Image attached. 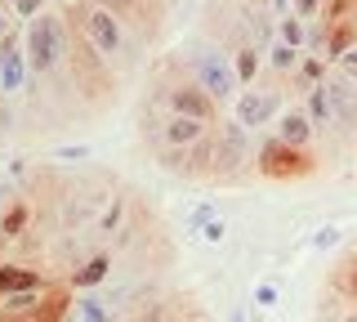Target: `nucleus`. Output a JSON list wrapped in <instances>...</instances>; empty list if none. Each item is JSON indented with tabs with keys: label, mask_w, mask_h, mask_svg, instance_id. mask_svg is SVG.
Here are the masks:
<instances>
[{
	"label": "nucleus",
	"mask_w": 357,
	"mask_h": 322,
	"mask_svg": "<svg viewBox=\"0 0 357 322\" xmlns=\"http://www.w3.org/2000/svg\"><path fill=\"white\" fill-rule=\"evenodd\" d=\"M331 291L344 300V305H353V314H357V251H349L340 264L331 269Z\"/></svg>",
	"instance_id": "20"
},
{
	"label": "nucleus",
	"mask_w": 357,
	"mask_h": 322,
	"mask_svg": "<svg viewBox=\"0 0 357 322\" xmlns=\"http://www.w3.org/2000/svg\"><path fill=\"white\" fill-rule=\"evenodd\" d=\"M45 9V0H14V14L22 18V23H27V18H36Z\"/></svg>",
	"instance_id": "31"
},
{
	"label": "nucleus",
	"mask_w": 357,
	"mask_h": 322,
	"mask_svg": "<svg viewBox=\"0 0 357 322\" xmlns=\"http://www.w3.org/2000/svg\"><path fill=\"white\" fill-rule=\"evenodd\" d=\"M286 108V94H282V81H255V85H241L237 90V98H232V117L241 121L245 130H273V121H277V112Z\"/></svg>",
	"instance_id": "7"
},
{
	"label": "nucleus",
	"mask_w": 357,
	"mask_h": 322,
	"mask_svg": "<svg viewBox=\"0 0 357 322\" xmlns=\"http://www.w3.org/2000/svg\"><path fill=\"white\" fill-rule=\"evenodd\" d=\"M299 103H304V112L312 121V130H317V139H335L340 135V126H335V108H331V90H326V81L321 85H312V90L299 94Z\"/></svg>",
	"instance_id": "14"
},
{
	"label": "nucleus",
	"mask_w": 357,
	"mask_h": 322,
	"mask_svg": "<svg viewBox=\"0 0 357 322\" xmlns=\"http://www.w3.org/2000/svg\"><path fill=\"white\" fill-rule=\"evenodd\" d=\"M126 215H130V197H112L107 210L98 215V233H103V237H116L121 224H126Z\"/></svg>",
	"instance_id": "24"
},
{
	"label": "nucleus",
	"mask_w": 357,
	"mask_h": 322,
	"mask_svg": "<svg viewBox=\"0 0 357 322\" xmlns=\"http://www.w3.org/2000/svg\"><path fill=\"white\" fill-rule=\"evenodd\" d=\"M31 286H45V273L27 269V264H0V300L18 295V291H31Z\"/></svg>",
	"instance_id": "21"
},
{
	"label": "nucleus",
	"mask_w": 357,
	"mask_h": 322,
	"mask_svg": "<svg viewBox=\"0 0 357 322\" xmlns=\"http://www.w3.org/2000/svg\"><path fill=\"white\" fill-rule=\"evenodd\" d=\"M67 14L81 23V31L89 36V45L103 54L107 63H126L130 50H134V36H130V23L121 14H112L103 0H76Z\"/></svg>",
	"instance_id": "2"
},
{
	"label": "nucleus",
	"mask_w": 357,
	"mask_h": 322,
	"mask_svg": "<svg viewBox=\"0 0 357 322\" xmlns=\"http://www.w3.org/2000/svg\"><path fill=\"white\" fill-rule=\"evenodd\" d=\"M215 121H197V117H183V112H165L156 121V148H178V143H197L201 135H210Z\"/></svg>",
	"instance_id": "11"
},
{
	"label": "nucleus",
	"mask_w": 357,
	"mask_h": 322,
	"mask_svg": "<svg viewBox=\"0 0 357 322\" xmlns=\"http://www.w3.org/2000/svg\"><path fill=\"white\" fill-rule=\"evenodd\" d=\"M299 59H304V50H299V45H290V41L273 36V41L264 45V76H268V81H282V85H286V76L295 72Z\"/></svg>",
	"instance_id": "15"
},
{
	"label": "nucleus",
	"mask_w": 357,
	"mask_h": 322,
	"mask_svg": "<svg viewBox=\"0 0 357 322\" xmlns=\"http://www.w3.org/2000/svg\"><path fill=\"white\" fill-rule=\"evenodd\" d=\"M277 36L304 50V45H308V18H299L295 9H286V14H277Z\"/></svg>",
	"instance_id": "23"
},
{
	"label": "nucleus",
	"mask_w": 357,
	"mask_h": 322,
	"mask_svg": "<svg viewBox=\"0 0 357 322\" xmlns=\"http://www.w3.org/2000/svg\"><path fill=\"white\" fill-rule=\"evenodd\" d=\"M107 273H112V255H89V260H81L72 269L67 286H72V291H98V286L107 282Z\"/></svg>",
	"instance_id": "18"
},
{
	"label": "nucleus",
	"mask_w": 357,
	"mask_h": 322,
	"mask_svg": "<svg viewBox=\"0 0 357 322\" xmlns=\"http://www.w3.org/2000/svg\"><path fill=\"white\" fill-rule=\"evenodd\" d=\"M67 63H72V81L81 85L85 94H112V68L107 59L89 45V36L81 31L72 14H67Z\"/></svg>",
	"instance_id": "5"
},
{
	"label": "nucleus",
	"mask_w": 357,
	"mask_h": 322,
	"mask_svg": "<svg viewBox=\"0 0 357 322\" xmlns=\"http://www.w3.org/2000/svg\"><path fill=\"white\" fill-rule=\"evenodd\" d=\"M340 242H344V228H340V224H321V228L308 237V247H312V251H331V247H340Z\"/></svg>",
	"instance_id": "26"
},
{
	"label": "nucleus",
	"mask_w": 357,
	"mask_h": 322,
	"mask_svg": "<svg viewBox=\"0 0 357 322\" xmlns=\"http://www.w3.org/2000/svg\"><path fill=\"white\" fill-rule=\"evenodd\" d=\"M67 318H76V322H107V318H116V309H112V300L94 295V291H72Z\"/></svg>",
	"instance_id": "19"
},
{
	"label": "nucleus",
	"mask_w": 357,
	"mask_h": 322,
	"mask_svg": "<svg viewBox=\"0 0 357 322\" xmlns=\"http://www.w3.org/2000/svg\"><path fill=\"white\" fill-rule=\"evenodd\" d=\"M228 54H232V68H237L241 85L264 81V45H255V41H245V36H232Z\"/></svg>",
	"instance_id": "16"
},
{
	"label": "nucleus",
	"mask_w": 357,
	"mask_h": 322,
	"mask_svg": "<svg viewBox=\"0 0 357 322\" xmlns=\"http://www.w3.org/2000/svg\"><path fill=\"white\" fill-rule=\"evenodd\" d=\"M22 54H27L31 81H45L67 63V14L45 5L36 18L22 23Z\"/></svg>",
	"instance_id": "1"
},
{
	"label": "nucleus",
	"mask_w": 357,
	"mask_h": 322,
	"mask_svg": "<svg viewBox=\"0 0 357 322\" xmlns=\"http://www.w3.org/2000/svg\"><path fill=\"white\" fill-rule=\"evenodd\" d=\"M321 170V157L312 148H295V143L268 135L259 139V148H255V175H264V180L273 184H295V180H308V175Z\"/></svg>",
	"instance_id": "3"
},
{
	"label": "nucleus",
	"mask_w": 357,
	"mask_h": 322,
	"mask_svg": "<svg viewBox=\"0 0 357 322\" xmlns=\"http://www.w3.org/2000/svg\"><path fill=\"white\" fill-rule=\"evenodd\" d=\"M9 31H14V23H9V14H5V9H0V41H5Z\"/></svg>",
	"instance_id": "32"
},
{
	"label": "nucleus",
	"mask_w": 357,
	"mask_h": 322,
	"mask_svg": "<svg viewBox=\"0 0 357 322\" xmlns=\"http://www.w3.org/2000/svg\"><path fill=\"white\" fill-rule=\"evenodd\" d=\"M27 224H31V206L22 197L5 202V210H0V242H18L27 233Z\"/></svg>",
	"instance_id": "22"
},
{
	"label": "nucleus",
	"mask_w": 357,
	"mask_h": 322,
	"mask_svg": "<svg viewBox=\"0 0 357 322\" xmlns=\"http://www.w3.org/2000/svg\"><path fill=\"white\" fill-rule=\"evenodd\" d=\"M250 139H255V130H245L237 117L215 121V166H210V180L215 184H241L255 170Z\"/></svg>",
	"instance_id": "4"
},
{
	"label": "nucleus",
	"mask_w": 357,
	"mask_h": 322,
	"mask_svg": "<svg viewBox=\"0 0 357 322\" xmlns=\"http://www.w3.org/2000/svg\"><path fill=\"white\" fill-rule=\"evenodd\" d=\"M326 76H331V63L321 59V54L304 50V59L295 63V72L286 76V85H290V90H295V94H304V90H312V85H321V81H326Z\"/></svg>",
	"instance_id": "17"
},
{
	"label": "nucleus",
	"mask_w": 357,
	"mask_h": 322,
	"mask_svg": "<svg viewBox=\"0 0 357 322\" xmlns=\"http://www.w3.org/2000/svg\"><path fill=\"white\" fill-rule=\"evenodd\" d=\"M50 157H59V161H85V157H94V148L89 143H63V148H54Z\"/></svg>",
	"instance_id": "28"
},
{
	"label": "nucleus",
	"mask_w": 357,
	"mask_h": 322,
	"mask_svg": "<svg viewBox=\"0 0 357 322\" xmlns=\"http://www.w3.org/2000/svg\"><path fill=\"white\" fill-rule=\"evenodd\" d=\"M250 300H255L259 309H273V305H282V291H277L273 282H259V286L250 291Z\"/></svg>",
	"instance_id": "29"
},
{
	"label": "nucleus",
	"mask_w": 357,
	"mask_h": 322,
	"mask_svg": "<svg viewBox=\"0 0 357 322\" xmlns=\"http://www.w3.org/2000/svg\"><path fill=\"white\" fill-rule=\"evenodd\" d=\"M188 76H192L197 85H206L219 103H232L237 90H241L237 68H232V54L219 50V45H201V41L192 45V54H188Z\"/></svg>",
	"instance_id": "6"
},
{
	"label": "nucleus",
	"mask_w": 357,
	"mask_h": 322,
	"mask_svg": "<svg viewBox=\"0 0 357 322\" xmlns=\"http://www.w3.org/2000/svg\"><path fill=\"white\" fill-rule=\"evenodd\" d=\"M161 103H165V112H183V117H197V121H219V108H223L206 85L192 81V76L165 81L161 85Z\"/></svg>",
	"instance_id": "8"
},
{
	"label": "nucleus",
	"mask_w": 357,
	"mask_h": 322,
	"mask_svg": "<svg viewBox=\"0 0 357 322\" xmlns=\"http://www.w3.org/2000/svg\"><path fill=\"white\" fill-rule=\"evenodd\" d=\"M192 242H201V247H223L228 242V219H219V215H210L206 224H197L192 233H188Z\"/></svg>",
	"instance_id": "25"
},
{
	"label": "nucleus",
	"mask_w": 357,
	"mask_h": 322,
	"mask_svg": "<svg viewBox=\"0 0 357 322\" xmlns=\"http://www.w3.org/2000/svg\"><path fill=\"white\" fill-rule=\"evenodd\" d=\"M326 90H331V108H335V126H340V139H344V143H353V139H357V81H353V76H344L340 68H331Z\"/></svg>",
	"instance_id": "9"
},
{
	"label": "nucleus",
	"mask_w": 357,
	"mask_h": 322,
	"mask_svg": "<svg viewBox=\"0 0 357 322\" xmlns=\"http://www.w3.org/2000/svg\"><path fill=\"white\" fill-rule=\"evenodd\" d=\"M210 215H219V210H215V202H197V206H192V210L183 215V233H192L197 224H206Z\"/></svg>",
	"instance_id": "27"
},
{
	"label": "nucleus",
	"mask_w": 357,
	"mask_h": 322,
	"mask_svg": "<svg viewBox=\"0 0 357 322\" xmlns=\"http://www.w3.org/2000/svg\"><path fill=\"white\" fill-rule=\"evenodd\" d=\"M27 81H31V68H27V54H22V36L9 31V36L0 41V94L18 98L27 90Z\"/></svg>",
	"instance_id": "10"
},
{
	"label": "nucleus",
	"mask_w": 357,
	"mask_h": 322,
	"mask_svg": "<svg viewBox=\"0 0 357 322\" xmlns=\"http://www.w3.org/2000/svg\"><path fill=\"white\" fill-rule=\"evenodd\" d=\"M112 14H121L139 36H156L161 31V5L156 0H103Z\"/></svg>",
	"instance_id": "13"
},
{
	"label": "nucleus",
	"mask_w": 357,
	"mask_h": 322,
	"mask_svg": "<svg viewBox=\"0 0 357 322\" xmlns=\"http://www.w3.org/2000/svg\"><path fill=\"white\" fill-rule=\"evenodd\" d=\"M273 135L295 143V148H312V143H317V130H312L304 103H286L282 112H277V121H273Z\"/></svg>",
	"instance_id": "12"
},
{
	"label": "nucleus",
	"mask_w": 357,
	"mask_h": 322,
	"mask_svg": "<svg viewBox=\"0 0 357 322\" xmlns=\"http://www.w3.org/2000/svg\"><path fill=\"white\" fill-rule=\"evenodd\" d=\"M321 5H326V0H290V9H295L299 18H308V23L321 14Z\"/></svg>",
	"instance_id": "30"
}]
</instances>
